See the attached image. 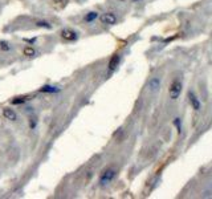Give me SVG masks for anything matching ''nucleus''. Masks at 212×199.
I'll return each instance as SVG.
<instances>
[{
	"label": "nucleus",
	"mask_w": 212,
	"mask_h": 199,
	"mask_svg": "<svg viewBox=\"0 0 212 199\" xmlns=\"http://www.w3.org/2000/svg\"><path fill=\"white\" fill-rule=\"evenodd\" d=\"M61 88L59 86H53V85H44L43 88H40L41 93H59Z\"/></svg>",
	"instance_id": "nucleus-8"
},
{
	"label": "nucleus",
	"mask_w": 212,
	"mask_h": 199,
	"mask_svg": "<svg viewBox=\"0 0 212 199\" xmlns=\"http://www.w3.org/2000/svg\"><path fill=\"white\" fill-rule=\"evenodd\" d=\"M119 61H121V57H119L118 55H114V56L110 59V61H109V70H114V69L118 66Z\"/></svg>",
	"instance_id": "nucleus-9"
},
{
	"label": "nucleus",
	"mask_w": 212,
	"mask_h": 199,
	"mask_svg": "<svg viewBox=\"0 0 212 199\" xmlns=\"http://www.w3.org/2000/svg\"><path fill=\"white\" fill-rule=\"evenodd\" d=\"M134 1H139V0H134Z\"/></svg>",
	"instance_id": "nucleus-16"
},
{
	"label": "nucleus",
	"mask_w": 212,
	"mask_h": 199,
	"mask_svg": "<svg viewBox=\"0 0 212 199\" xmlns=\"http://www.w3.org/2000/svg\"><path fill=\"white\" fill-rule=\"evenodd\" d=\"M100 20H101V24L103 25H114L117 24L118 19H117V15L114 12H105L101 15Z\"/></svg>",
	"instance_id": "nucleus-4"
},
{
	"label": "nucleus",
	"mask_w": 212,
	"mask_h": 199,
	"mask_svg": "<svg viewBox=\"0 0 212 199\" xmlns=\"http://www.w3.org/2000/svg\"><path fill=\"white\" fill-rule=\"evenodd\" d=\"M174 124L176 125V128H178V131L180 133V130H182V122H180V118H175Z\"/></svg>",
	"instance_id": "nucleus-15"
},
{
	"label": "nucleus",
	"mask_w": 212,
	"mask_h": 199,
	"mask_svg": "<svg viewBox=\"0 0 212 199\" xmlns=\"http://www.w3.org/2000/svg\"><path fill=\"white\" fill-rule=\"evenodd\" d=\"M147 86H149V89L151 90V92H156V90H159V88H160V78L159 77L150 78Z\"/></svg>",
	"instance_id": "nucleus-6"
},
{
	"label": "nucleus",
	"mask_w": 212,
	"mask_h": 199,
	"mask_svg": "<svg viewBox=\"0 0 212 199\" xmlns=\"http://www.w3.org/2000/svg\"><path fill=\"white\" fill-rule=\"evenodd\" d=\"M188 98H190V104L192 105L193 110H196V112H198V110H200V101L198 100V97L195 96L192 92L188 93Z\"/></svg>",
	"instance_id": "nucleus-7"
},
{
	"label": "nucleus",
	"mask_w": 212,
	"mask_h": 199,
	"mask_svg": "<svg viewBox=\"0 0 212 199\" xmlns=\"http://www.w3.org/2000/svg\"><path fill=\"white\" fill-rule=\"evenodd\" d=\"M3 115L7 120H10L11 122L17 121V113H16L13 109H11V108H4L3 109Z\"/></svg>",
	"instance_id": "nucleus-5"
},
{
	"label": "nucleus",
	"mask_w": 212,
	"mask_h": 199,
	"mask_svg": "<svg viewBox=\"0 0 212 199\" xmlns=\"http://www.w3.org/2000/svg\"><path fill=\"white\" fill-rule=\"evenodd\" d=\"M34 24H36L37 28H44V29H52L53 28V25L50 24L49 21H47V20H37Z\"/></svg>",
	"instance_id": "nucleus-10"
},
{
	"label": "nucleus",
	"mask_w": 212,
	"mask_h": 199,
	"mask_svg": "<svg viewBox=\"0 0 212 199\" xmlns=\"http://www.w3.org/2000/svg\"><path fill=\"white\" fill-rule=\"evenodd\" d=\"M0 49L4 50V52H8V50H11V47H10V44L7 43V41H0Z\"/></svg>",
	"instance_id": "nucleus-14"
},
{
	"label": "nucleus",
	"mask_w": 212,
	"mask_h": 199,
	"mask_svg": "<svg viewBox=\"0 0 212 199\" xmlns=\"http://www.w3.org/2000/svg\"><path fill=\"white\" fill-rule=\"evenodd\" d=\"M23 53H24V56L27 57H34L36 55H37V52H36V49H34L33 47H27L24 48V50H23Z\"/></svg>",
	"instance_id": "nucleus-12"
},
{
	"label": "nucleus",
	"mask_w": 212,
	"mask_h": 199,
	"mask_svg": "<svg viewBox=\"0 0 212 199\" xmlns=\"http://www.w3.org/2000/svg\"><path fill=\"white\" fill-rule=\"evenodd\" d=\"M31 100V96H21V97H16L15 100H12V104H24L27 102V101H29Z\"/></svg>",
	"instance_id": "nucleus-13"
},
{
	"label": "nucleus",
	"mask_w": 212,
	"mask_h": 199,
	"mask_svg": "<svg viewBox=\"0 0 212 199\" xmlns=\"http://www.w3.org/2000/svg\"><path fill=\"white\" fill-rule=\"evenodd\" d=\"M60 37L65 41H76L78 39V32L72 28H64L60 32Z\"/></svg>",
	"instance_id": "nucleus-2"
},
{
	"label": "nucleus",
	"mask_w": 212,
	"mask_h": 199,
	"mask_svg": "<svg viewBox=\"0 0 212 199\" xmlns=\"http://www.w3.org/2000/svg\"><path fill=\"white\" fill-rule=\"evenodd\" d=\"M116 177V170L113 167H107L103 170V173L101 174V178H100V184L101 186H107V184L112 182Z\"/></svg>",
	"instance_id": "nucleus-1"
},
{
	"label": "nucleus",
	"mask_w": 212,
	"mask_h": 199,
	"mask_svg": "<svg viewBox=\"0 0 212 199\" xmlns=\"http://www.w3.org/2000/svg\"><path fill=\"white\" fill-rule=\"evenodd\" d=\"M182 93V82L178 80L172 81V84L170 85V89H169V94H170V98L171 100H176Z\"/></svg>",
	"instance_id": "nucleus-3"
},
{
	"label": "nucleus",
	"mask_w": 212,
	"mask_h": 199,
	"mask_svg": "<svg viewBox=\"0 0 212 199\" xmlns=\"http://www.w3.org/2000/svg\"><path fill=\"white\" fill-rule=\"evenodd\" d=\"M98 17V12H96V11H92V12H87L86 15H85L84 20L86 23H93L94 20Z\"/></svg>",
	"instance_id": "nucleus-11"
}]
</instances>
